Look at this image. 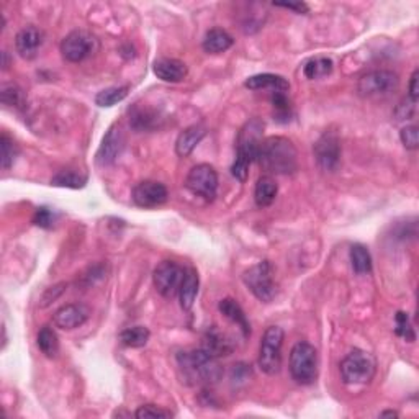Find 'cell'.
<instances>
[{"label":"cell","mask_w":419,"mask_h":419,"mask_svg":"<svg viewBox=\"0 0 419 419\" xmlns=\"http://www.w3.org/2000/svg\"><path fill=\"white\" fill-rule=\"evenodd\" d=\"M177 363L183 378L191 385H214L223 377V368L218 363V359L202 347L179 352Z\"/></svg>","instance_id":"6da1fadb"},{"label":"cell","mask_w":419,"mask_h":419,"mask_svg":"<svg viewBox=\"0 0 419 419\" xmlns=\"http://www.w3.org/2000/svg\"><path fill=\"white\" fill-rule=\"evenodd\" d=\"M257 162L269 174H293L298 167V153L295 144L288 138L271 136L264 139Z\"/></svg>","instance_id":"7a4b0ae2"},{"label":"cell","mask_w":419,"mask_h":419,"mask_svg":"<svg viewBox=\"0 0 419 419\" xmlns=\"http://www.w3.org/2000/svg\"><path fill=\"white\" fill-rule=\"evenodd\" d=\"M339 370H341L342 382L346 385H366L375 377L377 362L372 354L362 351V349H354L342 359Z\"/></svg>","instance_id":"3957f363"},{"label":"cell","mask_w":419,"mask_h":419,"mask_svg":"<svg viewBox=\"0 0 419 419\" xmlns=\"http://www.w3.org/2000/svg\"><path fill=\"white\" fill-rule=\"evenodd\" d=\"M290 375L300 385H311L318 378V352L311 344L297 342L290 351Z\"/></svg>","instance_id":"277c9868"},{"label":"cell","mask_w":419,"mask_h":419,"mask_svg":"<svg viewBox=\"0 0 419 419\" xmlns=\"http://www.w3.org/2000/svg\"><path fill=\"white\" fill-rule=\"evenodd\" d=\"M243 282L259 302L271 303L277 295L273 267L269 261H261L243 273Z\"/></svg>","instance_id":"5b68a950"},{"label":"cell","mask_w":419,"mask_h":419,"mask_svg":"<svg viewBox=\"0 0 419 419\" xmlns=\"http://www.w3.org/2000/svg\"><path fill=\"white\" fill-rule=\"evenodd\" d=\"M283 329L271 326L264 333L261 347H259V368L267 375H277L282 368V346H283Z\"/></svg>","instance_id":"8992f818"},{"label":"cell","mask_w":419,"mask_h":419,"mask_svg":"<svg viewBox=\"0 0 419 419\" xmlns=\"http://www.w3.org/2000/svg\"><path fill=\"white\" fill-rule=\"evenodd\" d=\"M398 86H400V77L397 72L388 69H375L361 76L357 82V92L366 98L385 97L395 92Z\"/></svg>","instance_id":"52a82bcc"},{"label":"cell","mask_w":419,"mask_h":419,"mask_svg":"<svg viewBox=\"0 0 419 419\" xmlns=\"http://www.w3.org/2000/svg\"><path fill=\"white\" fill-rule=\"evenodd\" d=\"M183 277H186V269L182 266L174 261H162L154 269L153 282L164 298H174L179 295Z\"/></svg>","instance_id":"ba28073f"},{"label":"cell","mask_w":419,"mask_h":419,"mask_svg":"<svg viewBox=\"0 0 419 419\" xmlns=\"http://www.w3.org/2000/svg\"><path fill=\"white\" fill-rule=\"evenodd\" d=\"M314 159L324 172H336L341 164V139L334 131H324L314 143Z\"/></svg>","instance_id":"9c48e42d"},{"label":"cell","mask_w":419,"mask_h":419,"mask_svg":"<svg viewBox=\"0 0 419 419\" xmlns=\"http://www.w3.org/2000/svg\"><path fill=\"white\" fill-rule=\"evenodd\" d=\"M186 187L193 195L205 198V200H213L218 191V174L210 164H198L188 172Z\"/></svg>","instance_id":"30bf717a"},{"label":"cell","mask_w":419,"mask_h":419,"mask_svg":"<svg viewBox=\"0 0 419 419\" xmlns=\"http://www.w3.org/2000/svg\"><path fill=\"white\" fill-rule=\"evenodd\" d=\"M262 129L264 123L261 120L252 118L251 122L244 124L238 136V151L236 157L243 159L249 164L257 161L259 151H261L262 144Z\"/></svg>","instance_id":"8fae6325"},{"label":"cell","mask_w":419,"mask_h":419,"mask_svg":"<svg viewBox=\"0 0 419 419\" xmlns=\"http://www.w3.org/2000/svg\"><path fill=\"white\" fill-rule=\"evenodd\" d=\"M97 48V39L84 30L69 33L61 41V54L69 63H81Z\"/></svg>","instance_id":"7c38bea8"},{"label":"cell","mask_w":419,"mask_h":419,"mask_svg":"<svg viewBox=\"0 0 419 419\" xmlns=\"http://www.w3.org/2000/svg\"><path fill=\"white\" fill-rule=\"evenodd\" d=\"M169 198V192L164 183L156 181H143L133 188V202L139 208H157Z\"/></svg>","instance_id":"4fadbf2b"},{"label":"cell","mask_w":419,"mask_h":419,"mask_svg":"<svg viewBox=\"0 0 419 419\" xmlns=\"http://www.w3.org/2000/svg\"><path fill=\"white\" fill-rule=\"evenodd\" d=\"M124 146V138L122 129H120L118 124H113L110 129L105 133L102 139L101 148L97 151V164L98 166H112V164L117 161L120 154L123 151Z\"/></svg>","instance_id":"5bb4252c"},{"label":"cell","mask_w":419,"mask_h":419,"mask_svg":"<svg viewBox=\"0 0 419 419\" xmlns=\"http://www.w3.org/2000/svg\"><path fill=\"white\" fill-rule=\"evenodd\" d=\"M91 316V310L82 303H69L59 308V310L53 314V324L63 331H71L82 326Z\"/></svg>","instance_id":"9a60e30c"},{"label":"cell","mask_w":419,"mask_h":419,"mask_svg":"<svg viewBox=\"0 0 419 419\" xmlns=\"http://www.w3.org/2000/svg\"><path fill=\"white\" fill-rule=\"evenodd\" d=\"M44 43V33L38 27L28 25L20 30L15 37V49L23 59H34L38 56L39 49H41Z\"/></svg>","instance_id":"2e32d148"},{"label":"cell","mask_w":419,"mask_h":419,"mask_svg":"<svg viewBox=\"0 0 419 419\" xmlns=\"http://www.w3.org/2000/svg\"><path fill=\"white\" fill-rule=\"evenodd\" d=\"M202 349L213 357H226L234 351V342L217 326L208 328L202 337Z\"/></svg>","instance_id":"e0dca14e"},{"label":"cell","mask_w":419,"mask_h":419,"mask_svg":"<svg viewBox=\"0 0 419 419\" xmlns=\"http://www.w3.org/2000/svg\"><path fill=\"white\" fill-rule=\"evenodd\" d=\"M153 71L157 76V79L171 84L182 82L188 74L186 63L179 61V59H174V58H161L157 59V61H154Z\"/></svg>","instance_id":"ac0fdd59"},{"label":"cell","mask_w":419,"mask_h":419,"mask_svg":"<svg viewBox=\"0 0 419 419\" xmlns=\"http://www.w3.org/2000/svg\"><path fill=\"white\" fill-rule=\"evenodd\" d=\"M244 87L249 91H271V92H287L290 89V82L278 74H257L246 79Z\"/></svg>","instance_id":"d6986e66"},{"label":"cell","mask_w":419,"mask_h":419,"mask_svg":"<svg viewBox=\"0 0 419 419\" xmlns=\"http://www.w3.org/2000/svg\"><path fill=\"white\" fill-rule=\"evenodd\" d=\"M207 129L202 124H193V127H188L183 129V131L179 134L176 141V153L179 157H187L191 156L198 144L202 143V139L205 138Z\"/></svg>","instance_id":"ffe728a7"},{"label":"cell","mask_w":419,"mask_h":419,"mask_svg":"<svg viewBox=\"0 0 419 419\" xmlns=\"http://www.w3.org/2000/svg\"><path fill=\"white\" fill-rule=\"evenodd\" d=\"M218 308L224 318H228L229 321L239 326L244 336H251V324H249L246 313H244L241 305H239L236 300H233V298H224V300L219 302Z\"/></svg>","instance_id":"44dd1931"},{"label":"cell","mask_w":419,"mask_h":419,"mask_svg":"<svg viewBox=\"0 0 419 419\" xmlns=\"http://www.w3.org/2000/svg\"><path fill=\"white\" fill-rule=\"evenodd\" d=\"M234 39L231 38V34L224 32L221 28H212L210 32H207L205 38H203V51L208 54H219L228 51L229 48L233 46Z\"/></svg>","instance_id":"7402d4cb"},{"label":"cell","mask_w":419,"mask_h":419,"mask_svg":"<svg viewBox=\"0 0 419 419\" xmlns=\"http://www.w3.org/2000/svg\"><path fill=\"white\" fill-rule=\"evenodd\" d=\"M277 193H278V186L271 176L259 177L256 188H254V200H256V205L259 208L271 207L272 203L276 202Z\"/></svg>","instance_id":"603a6c76"},{"label":"cell","mask_w":419,"mask_h":419,"mask_svg":"<svg viewBox=\"0 0 419 419\" xmlns=\"http://www.w3.org/2000/svg\"><path fill=\"white\" fill-rule=\"evenodd\" d=\"M198 285H200V281H198V273L195 269H187L186 277H183V282L181 285V290H179V297H181V307L183 310H191L195 303V298L198 295Z\"/></svg>","instance_id":"cb8c5ba5"},{"label":"cell","mask_w":419,"mask_h":419,"mask_svg":"<svg viewBox=\"0 0 419 419\" xmlns=\"http://www.w3.org/2000/svg\"><path fill=\"white\" fill-rule=\"evenodd\" d=\"M334 63L329 58H313L310 61L305 63L303 66V74L310 81H316V79L328 77L333 72Z\"/></svg>","instance_id":"d4e9b609"},{"label":"cell","mask_w":419,"mask_h":419,"mask_svg":"<svg viewBox=\"0 0 419 419\" xmlns=\"http://www.w3.org/2000/svg\"><path fill=\"white\" fill-rule=\"evenodd\" d=\"M149 337H151V333H149V329L144 326L127 328L120 333V341H122L123 346L133 347V349L146 346Z\"/></svg>","instance_id":"484cf974"},{"label":"cell","mask_w":419,"mask_h":419,"mask_svg":"<svg viewBox=\"0 0 419 419\" xmlns=\"http://www.w3.org/2000/svg\"><path fill=\"white\" fill-rule=\"evenodd\" d=\"M38 347L48 359H54L59 352V341L53 328L43 326L38 333Z\"/></svg>","instance_id":"4316f807"},{"label":"cell","mask_w":419,"mask_h":419,"mask_svg":"<svg viewBox=\"0 0 419 419\" xmlns=\"http://www.w3.org/2000/svg\"><path fill=\"white\" fill-rule=\"evenodd\" d=\"M351 264L356 273H368L372 271V257L370 252L362 244H354L351 247Z\"/></svg>","instance_id":"83f0119b"},{"label":"cell","mask_w":419,"mask_h":419,"mask_svg":"<svg viewBox=\"0 0 419 419\" xmlns=\"http://www.w3.org/2000/svg\"><path fill=\"white\" fill-rule=\"evenodd\" d=\"M128 92H129V87L127 86L103 89V91H101L96 96V103L102 108H110L113 107V105L124 101V98L128 97Z\"/></svg>","instance_id":"f1b7e54d"},{"label":"cell","mask_w":419,"mask_h":419,"mask_svg":"<svg viewBox=\"0 0 419 419\" xmlns=\"http://www.w3.org/2000/svg\"><path fill=\"white\" fill-rule=\"evenodd\" d=\"M87 177L74 171H61L51 179V186L66 188H82L86 187Z\"/></svg>","instance_id":"f546056e"},{"label":"cell","mask_w":419,"mask_h":419,"mask_svg":"<svg viewBox=\"0 0 419 419\" xmlns=\"http://www.w3.org/2000/svg\"><path fill=\"white\" fill-rule=\"evenodd\" d=\"M0 98H2V103L7 105V107H25V94L22 89L15 86V84H4L2 92H0Z\"/></svg>","instance_id":"4dcf8cb0"},{"label":"cell","mask_w":419,"mask_h":419,"mask_svg":"<svg viewBox=\"0 0 419 419\" xmlns=\"http://www.w3.org/2000/svg\"><path fill=\"white\" fill-rule=\"evenodd\" d=\"M0 148H2V169L4 171H8L10 167L13 166L15 157H17V146H15L13 139L8 136L7 133H2V138H0Z\"/></svg>","instance_id":"1f68e13d"},{"label":"cell","mask_w":419,"mask_h":419,"mask_svg":"<svg viewBox=\"0 0 419 419\" xmlns=\"http://www.w3.org/2000/svg\"><path fill=\"white\" fill-rule=\"evenodd\" d=\"M395 333L397 336H400L403 339H406L408 342H413L416 339L415 329L411 326L410 316L405 311H398L395 316Z\"/></svg>","instance_id":"d6a6232c"},{"label":"cell","mask_w":419,"mask_h":419,"mask_svg":"<svg viewBox=\"0 0 419 419\" xmlns=\"http://www.w3.org/2000/svg\"><path fill=\"white\" fill-rule=\"evenodd\" d=\"M272 107L276 110V118H285V122L290 120L292 115V107H290V101H288L285 92H272Z\"/></svg>","instance_id":"836d02e7"},{"label":"cell","mask_w":419,"mask_h":419,"mask_svg":"<svg viewBox=\"0 0 419 419\" xmlns=\"http://www.w3.org/2000/svg\"><path fill=\"white\" fill-rule=\"evenodd\" d=\"M131 124L134 129L143 131V129H153L157 124L156 115H151L148 110H134L131 117Z\"/></svg>","instance_id":"e575fe53"},{"label":"cell","mask_w":419,"mask_h":419,"mask_svg":"<svg viewBox=\"0 0 419 419\" xmlns=\"http://www.w3.org/2000/svg\"><path fill=\"white\" fill-rule=\"evenodd\" d=\"M400 139L403 146L410 151H416L419 148V129L416 124H406L405 128H401L400 131Z\"/></svg>","instance_id":"d590c367"},{"label":"cell","mask_w":419,"mask_h":419,"mask_svg":"<svg viewBox=\"0 0 419 419\" xmlns=\"http://www.w3.org/2000/svg\"><path fill=\"white\" fill-rule=\"evenodd\" d=\"M134 416L138 419H151V418H172V413L159 408L156 405H143L139 406Z\"/></svg>","instance_id":"8d00e7d4"},{"label":"cell","mask_w":419,"mask_h":419,"mask_svg":"<svg viewBox=\"0 0 419 419\" xmlns=\"http://www.w3.org/2000/svg\"><path fill=\"white\" fill-rule=\"evenodd\" d=\"M416 113V102H413L410 97L403 98V101L398 103V107L395 110L397 120L398 122H405V120H411Z\"/></svg>","instance_id":"74e56055"},{"label":"cell","mask_w":419,"mask_h":419,"mask_svg":"<svg viewBox=\"0 0 419 419\" xmlns=\"http://www.w3.org/2000/svg\"><path fill=\"white\" fill-rule=\"evenodd\" d=\"M33 223L39 228H51L53 223H54V213L46 207L38 208L37 212H34Z\"/></svg>","instance_id":"f35d334b"},{"label":"cell","mask_w":419,"mask_h":419,"mask_svg":"<svg viewBox=\"0 0 419 419\" xmlns=\"http://www.w3.org/2000/svg\"><path fill=\"white\" fill-rule=\"evenodd\" d=\"M249 166H251V164L236 157V161H234V164L231 166V174L238 179L239 182H246L249 176Z\"/></svg>","instance_id":"ab89813d"},{"label":"cell","mask_w":419,"mask_h":419,"mask_svg":"<svg viewBox=\"0 0 419 419\" xmlns=\"http://www.w3.org/2000/svg\"><path fill=\"white\" fill-rule=\"evenodd\" d=\"M276 7H281V8H287V10H293L295 13H300V15H307L310 12V7L305 2H273Z\"/></svg>","instance_id":"60d3db41"},{"label":"cell","mask_w":419,"mask_h":419,"mask_svg":"<svg viewBox=\"0 0 419 419\" xmlns=\"http://www.w3.org/2000/svg\"><path fill=\"white\" fill-rule=\"evenodd\" d=\"M64 288H66V283H59V285H54V287L49 288V290L46 293H44V297H43V302L44 303H43L41 307H48L49 303L56 300V298L64 292Z\"/></svg>","instance_id":"b9f144b4"},{"label":"cell","mask_w":419,"mask_h":419,"mask_svg":"<svg viewBox=\"0 0 419 419\" xmlns=\"http://www.w3.org/2000/svg\"><path fill=\"white\" fill-rule=\"evenodd\" d=\"M419 69H415V72L411 74V79H410V98L413 102H418V97H419Z\"/></svg>","instance_id":"7bdbcfd3"},{"label":"cell","mask_w":419,"mask_h":419,"mask_svg":"<svg viewBox=\"0 0 419 419\" xmlns=\"http://www.w3.org/2000/svg\"><path fill=\"white\" fill-rule=\"evenodd\" d=\"M382 418H398V413L397 411H383L380 413Z\"/></svg>","instance_id":"ee69618b"},{"label":"cell","mask_w":419,"mask_h":419,"mask_svg":"<svg viewBox=\"0 0 419 419\" xmlns=\"http://www.w3.org/2000/svg\"><path fill=\"white\" fill-rule=\"evenodd\" d=\"M8 54H7V51H4L2 53V58H4V63H2V66H4V69H7L8 67Z\"/></svg>","instance_id":"f6af8a7d"}]
</instances>
